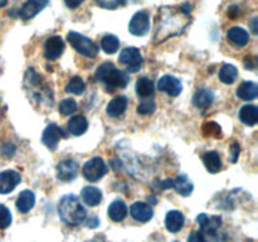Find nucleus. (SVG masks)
Wrapping results in <instances>:
<instances>
[{
	"mask_svg": "<svg viewBox=\"0 0 258 242\" xmlns=\"http://www.w3.org/2000/svg\"><path fill=\"white\" fill-rule=\"evenodd\" d=\"M175 191L178 192L180 196L188 197L190 196L191 192H193L194 186L191 183V180L189 179V176L186 174H180L176 179H174V187Z\"/></svg>",
	"mask_w": 258,
	"mask_h": 242,
	"instance_id": "cd10ccee",
	"label": "nucleus"
},
{
	"mask_svg": "<svg viewBox=\"0 0 258 242\" xmlns=\"http://www.w3.org/2000/svg\"><path fill=\"white\" fill-rule=\"evenodd\" d=\"M130 213L134 219L139 222H148L153 218V208L145 202H135L131 206Z\"/></svg>",
	"mask_w": 258,
	"mask_h": 242,
	"instance_id": "2eb2a0df",
	"label": "nucleus"
},
{
	"mask_svg": "<svg viewBox=\"0 0 258 242\" xmlns=\"http://www.w3.org/2000/svg\"><path fill=\"white\" fill-rule=\"evenodd\" d=\"M204 136H213V138H222V129L214 121H208L203 125Z\"/></svg>",
	"mask_w": 258,
	"mask_h": 242,
	"instance_id": "473e14b6",
	"label": "nucleus"
},
{
	"mask_svg": "<svg viewBox=\"0 0 258 242\" xmlns=\"http://www.w3.org/2000/svg\"><path fill=\"white\" fill-rule=\"evenodd\" d=\"M239 153H241V146L238 143H233L231 145V156H229V160L231 163H236L238 160Z\"/></svg>",
	"mask_w": 258,
	"mask_h": 242,
	"instance_id": "4c0bfd02",
	"label": "nucleus"
},
{
	"mask_svg": "<svg viewBox=\"0 0 258 242\" xmlns=\"http://www.w3.org/2000/svg\"><path fill=\"white\" fill-rule=\"evenodd\" d=\"M108 217L112 219L113 222H121L126 218L127 216V206L121 199H116L108 207Z\"/></svg>",
	"mask_w": 258,
	"mask_h": 242,
	"instance_id": "412c9836",
	"label": "nucleus"
},
{
	"mask_svg": "<svg viewBox=\"0 0 258 242\" xmlns=\"http://www.w3.org/2000/svg\"><path fill=\"white\" fill-rule=\"evenodd\" d=\"M125 2L126 0H96L98 7L108 10H113L116 9V8L121 7V5L125 4Z\"/></svg>",
	"mask_w": 258,
	"mask_h": 242,
	"instance_id": "c9c22d12",
	"label": "nucleus"
},
{
	"mask_svg": "<svg viewBox=\"0 0 258 242\" xmlns=\"http://www.w3.org/2000/svg\"><path fill=\"white\" fill-rule=\"evenodd\" d=\"M120 63H122L126 67V71L128 72H138L143 65V55H141L140 50L135 47L125 48L122 52L120 53L118 57Z\"/></svg>",
	"mask_w": 258,
	"mask_h": 242,
	"instance_id": "423d86ee",
	"label": "nucleus"
},
{
	"mask_svg": "<svg viewBox=\"0 0 258 242\" xmlns=\"http://www.w3.org/2000/svg\"><path fill=\"white\" fill-rule=\"evenodd\" d=\"M149 28H150V19H149V13L148 12H138L134 14V17L131 18L130 24H128V30L133 35L136 37H143L146 33L149 32Z\"/></svg>",
	"mask_w": 258,
	"mask_h": 242,
	"instance_id": "0eeeda50",
	"label": "nucleus"
},
{
	"mask_svg": "<svg viewBox=\"0 0 258 242\" xmlns=\"http://www.w3.org/2000/svg\"><path fill=\"white\" fill-rule=\"evenodd\" d=\"M184 226V216L179 211H169L165 217V227L171 233H176Z\"/></svg>",
	"mask_w": 258,
	"mask_h": 242,
	"instance_id": "6ab92c4d",
	"label": "nucleus"
},
{
	"mask_svg": "<svg viewBox=\"0 0 258 242\" xmlns=\"http://www.w3.org/2000/svg\"><path fill=\"white\" fill-rule=\"evenodd\" d=\"M158 90L171 97H178L183 91V85L180 80L170 75H165L158 81Z\"/></svg>",
	"mask_w": 258,
	"mask_h": 242,
	"instance_id": "6e6552de",
	"label": "nucleus"
},
{
	"mask_svg": "<svg viewBox=\"0 0 258 242\" xmlns=\"http://www.w3.org/2000/svg\"><path fill=\"white\" fill-rule=\"evenodd\" d=\"M98 224H100V219H98L97 217H92V218L87 219V226L91 227V228H95Z\"/></svg>",
	"mask_w": 258,
	"mask_h": 242,
	"instance_id": "a19ab883",
	"label": "nucleus"
},
{
	"mask_svg": "<svg viewBox=\"0 0 258 242\" xmlns=\"http://www.w3.org/2000/svg\"><path fill=\"white\" fill-rule=\"evenodd\" d=\"M238 77V71L233 65H224L219 70V80L226 85H232Z\"/></svg>",
	"mask_w": 258,
	"mask_h": 242,
	"instance_id": "c85d7f7f",
	"label": "nucleus"
},
{
	"mask_svg": "<svg viewBox=\"0 0 258 242\" xmlns=\"http://www.w3.org/2000/svg\"><path fill=\"white\" fill-rule=\"evenodd\" d=\"M96 78L105 85L108 92H113L117 88H125L130 82V76L127 71L118 70L113 63L105 62L96 71Z\"/></svg>",
	"mask_w": 258,
	"mask_h": 242,
	"instance_id": "7ed1b4c3",
	"label": "nucleus"
},
{
	"mask_svg": "<svg viewBox=\"0 0 258 242\" xmlns=\"http://www.w3.org/2000/svg\"><path fill=\"white\" fill-rule=\"evenodd\" d=\"M191 22L190 14H186L180 7L164 5L159 8L154 24V43H163L166 39L178 37L185 32Z\"/></svg>",
	"mask_w": 258,
	"mask_h": 242,
	"instance_id": "f257e3e1",
	"label": "nucleus"
},
{
	"mask_svg": "<svg viewBox=\"0 0 258 242\" xmlns=\"http://www.w3.org/2000/svg\"><path fill=\"white\" fill-rule=\"evenodd\" d=\"M77 102L73 98H64V100L60 101L59 106H58V110H59L60 115L70 116L77 111Z\"/></svg>",
	"mask_w": 258,
	"mask_h": 242,
	"instance_id": "2f4dec72",
	"label": "nucleus"
},
{
	"mask_svg": "<svg viewBox=\"0 0 258 242\" xmlns=\"http://www.w3.org/2000/svg\"><path fill=\"white\" fill-rule=\"evenodd\" d=\"M88 123L87 118L82 115H76L68 121V131H70L72 135L80 136L82 134H85L87 131Z\"/></svg>",
	"mask_w": 258,
	"mask_h": 242,
	"instance_id": "a878e982",
	"label": "nucleus"
},
{
	"mask_svg": "<svg viewBox=\"0 0 258 242\" xmlns=\"http://www.w3.org/2000/svg\"><path fill=\"white\" fill-rule=\"evenodd\" d=\"M188 242H207V237L202 231H193L189 234Z\"/></svg>",
	"mask_w": 258,
	"mask_h": 242,
	"instance_id": "e433bc0d",
	"label": "nucleus"
},
{
	"mask_svg": "<svg viewBox=\"0 0 258 242\" xmlns=\"http://www.w3.org/2000/svg\"><path fill=\"white\" fill-rule=\"evenodd\" d=\"M48 3H49V0H27V3L18 10L17 17L24 20L32 19L47 7Z\"/></svg>",
	"mask_w": 258,
	"mask_h": 242,
	"instance_id": "9d476101",
	"label": "nucleus"
},
{
	"mask_svg": "<svg viewBox=\"0 0 258 242\" xmlns=\"http://www.w3.org/2000/svg\"><path fill=\"white\" fill-rule=\"evenodd\" d=\"M237 96L244 101L254 100L258 95V86L252 81H244L237 88Z\"/></svg>",
	"mask_w": 258,
	"mask_h": 242,
	"instance_id": "393cba45",
	"label": "nucleus"
},
{
	"mask_svg": "<svg viewBox=\"0 0 258 242\" xmlns=\"http://www.w3.org/2000/svg\"><path fill=\"white\" fill-rule=\"evenodd\" d=\"M83 2H85V0H64L66 5H67L70 9H76V8L80 7Z\"/></svg>",
	"mask_w": 258,
	"mask_h": 242,
	"instance_id": "ea45409f",
	"label": "nucleus"
},
{
	"mask_svg": "<svg viewBox=\"0 0 258 242\" xmlns=\"http://www.w3.org/2000/svg\"><path fill=\"white\" fill-rule=\"evenodd\" d=\"M214 101V95L208 88H201L197 91L193 96V105L201 110L211 107V105Z\"/></svg>",
	"mask_w": 258,
	"mask_h": 242,
	"instance_id": "a211bd4d",
	"label": "nucleus"
},
{
	"mask_svg": "<svg viewBox=\"0 0 258 242\" xmlns=\"http://www.w3.org/2000/svg\"><path fill=\"white\" fill-rule=\"evenodd\" d=\"M70 44L77 50L80 54L85 55V57L93 58L97 55L98 47L93 40H91L90 38L85 37V35L80 34L77 32H70L67 37Z\"/></svg>",
	"mask_w": 258,
	"mask_h": 242,
	"instance_id": "20e7f679",
	"label": "nucleus"
},
{
	"mask_svg": "<svg viewBox=\"0 0 258 242\" xmlns=\"http://www.w3.org/2000/svg\"><path fill=\"white\" fill-rule=\"evenodd\" d=\"M127 97L126 96H116L110 101L106 107V112L111 117H120L127 108Z\"/></svg>",
	"mask_w": 258,
	"mask_h": 242,
	"instance_id": "f3484780",
	"label": "nucleus"
},
{
	"mask_svg": "<svg viewBox=\"0 0 258 242\" xmlns=\"http://www.w3.org/2000/svg\"><path fill=\"white\" fill-rule=\"evenodd\" d=\"M203 164L206 166L207 170L212 174L219 173L222 169V159L221 155H219L217 151L212 150V151H207L206 154L203 155Z\"/></svg>",
	"mask_w": 258,
	"mask_h": 242,
	"instance_id": "aec40b11",
	"label": "nucleus"
},
{
	"mask_svg": "<svg viewBox=\"0 0 258 242\" xmlns=\"http://www.w3.org/2000/svg\"><path fill=\"white\" fill-rule=\"evenodd\" d=\"M10 223H12V213L4 204H0V229L8 228Z\"/></svg>",
	"mask_w": 258,
	"mask_h": 242,
	"instance_id": "72a5a7b5",
	"label": "nucleus"
},
{
	"mask_svg": "<svg viewBox=\"0 0 258 242\" xmlns=\"http://www.w3.org/2000/svg\"><path fill=\"white\" fill-rule=\"evenodd\" d=\"M64 50V40L59 35H54L45 40L44 43V57L48 60H54L62 55Z\"/></svg>",
	"mask_w": 258,
	"mask_h": 242,
	"instance_id": "f8f14e48",
	"label": "nucleus"
},
{
	"mask_svg": "<svg viewBox=\"0 0 258 242\" xmlns=\"http://www.w3.org/2000/svg\"><path fill=\"white\" fill-rule=\"evenodd\" d=\"M227 38L236 47H244L249 42V34L246 29L241 27H233L227 32Z\"/></svg>",
	"mask_w": 258,
	"mask_h": 242,
	"instance_id": "dca6fc26",
	"label": "nucleus"
},
{
	"mask_svg": "<svg viewBox=\"0 0 258 242\" xmlns=\"http://www.w3.org/2000/svg\"><path fill=\"white\" fill-rule=\"evenodd\" d=\"M22 180V176L17 170H4L0 173V194H8L17 188Z\"/></svg>",
	"mask_w": 258,
	"mask_h": 242,
	"instance_id": "9b49d317",
	"label": "nucleus"
},
{
	"mask_svg": "<svg viewBox=\"0 0 258 242\" xmlns=\"http://www.w3.org/2000/svg\"><path fill=\"white\" fill-rule=\"evenodd\" d=\"M62 138H67V134L63 131L62 128H59L55 124H49L47 128L44 129L42 135V141L47 148L49 149H55L57 148L58 143L60 141Z\"/></svg>",
	"mask_w": 258,
	"mask_h": 242,
	"instance_id": "1a4fd4ad",
	"label": "nucleus"
},
{
	"mask_svg": "<svg viewBox=\"0 0 258 242\" xmlns=\"http://www.w3.org/2000/svg\"><path fill=\"white\" fill-rule=\"evenodd\" d=\"M256 22H257V19H256V18H254V19H253V32H254V33H257V27H256Z\"/></svg>",
	"mask_w": 258,
	"mask_h": 242,
	"instance_id": "c03bdc74",
	"label": "nucleus"
},
{
	"mask_svg": "<svg viewBox=\"0 0 258 242\" xmlns=\"http://www.w3.org/2000/svg\"><path fill=\"white\" fill-rule=\"evenodd\" d=\"M179 7H180L181 10H183V12H185L186 14H190V12H191V5L189 4V3H183V4L179 5Z\"/></svg>",
	"mask_w": 258,
	"mask_h": 242,
	"instance_id": "79ce46f5",
	"label": "nucleus"
},
{
	"mask_svg": "<svg viewBox=\"0 0 258 242\" xmlns=\"http://www.w3.org/2000/svg\"><path fill=\"white\" fill-rule=\"evenodd\" d=\"M8 4V0H0V8L5 7Z\"/></svg>",
	"mask_w": 258,
	"mask_h": 242,
	"instance_id": "37998d69",
	"label": "nucleus"
},
{
	"mask_svg": "<svg viewBox=\"0 0 258 242\" xmlns=\"http://www.w3.org/2000/svg\"><path fill=\"white\" fill-rule=\"evenodd\" d=\"M158 187H160L161 189L173 188V187H174V179L173 178H168V179H165V180L159 182Z\"/></svg>",
	"mask_w": 258,
	"mask_h": 242,
	"instance_id": "58836bf2",
	"label": "nucleus"
},
{
	"mask_svg": "<svg viewBox=\"0 0 258 242\" xmlns=\"http://www.w3.org/2000/svg\"><path fill=\"white\" fill-rule=\"evenodd\" d=\"M86 90V83L85 81L81 77H73L72 80L68 82V85L66 86V91L70 93H73V95H82Z\"/></svg>",
	"mask_w": 258,
	"mask_h": 242,
	"instance_id": "7c9ffc66",
	"label": "nucleus"
},
{
	"mask_svg": "<svg viewBox=\"0 0 258 242\" xmlns=\"http://www.w3.org/2000/svg\"><path fill=\"white\" fill-rule=\"evenodd\" d=\"M135 91L140 98H150L155 92V85L150 78L141 77L136 81Z\"/></svg>",
	"mask_w": 258,
	"mask_h": 242,
	"instance_id": "4be33fe9",
	"label": "nucleus"
},
{
	"mask_svg": "<svg viewBox=\"0 0 258 242\" xmlns=\"http://www.w3.org/2000/svg\"><path fill=\"white\" fill-rule=\"evenodd\" d=\"M239 118L244 125L253 126L258 121V108L254 105H244L239 110Z\"/></svg>",
	"mask_w": 258,
	"mask_h": 242,
	"instance_id": "bb28decb",
	"label": "nucleus"
},
{
	"mask_svg": "<svg viewBox=\"0 0 258 242\" xmlns=\"http://www.w3.org/2000/svg\"><path fill=\"white\" fill-rule=\"evenodd\" d=\"M35 196L32 191L25 189L19 194L17 199V208L20 213H28L34 207Z\"/></svg>",
	"mask_w": 258,
	"mask_h": 242,
	"instance_id": "b1692460",
	"label": "nucleus"
},
{
	"mask_svg": "<svg viewBox=\"0 0 258 242\" xmlns=\"http://www.w3.org/2000/svg\"><path fill=\"white\" fill-rule=\"evenodd\" d=\"M83 176L87 179L88 182H97L107 173V165H106L105 160L100 156H95V158L90 159L86 161L83 165Z\"/></svg>",
	"mask_w": 258,
	"mask_h": 242,
	"instance_id": "39448f33",
	"label": "nucleus"
},
{
	"mask_svg": "<svg viewBox=\"0 0 258 242\" xmlns=\"http://www.w3.org/2000/svg\"><path fill=\"white\" fill-rule=\"evenodd\" d=\"M155 108H156L155 102H154L153 100H149L148 98V100L143 101V102L138 106L136 111H138L140 115H151V113H154Z\"/></svg>",
	"mask_w": 258,
	"mask_h": 242,
	"instance_id": "f704fd0d",
	"label": "nucleus"
},
{
	"mask_svg": "<svg viewBox=\"0 0 258 242\" xmlns=\"http://www.w3.org/2000/svg\"><path fill=\"white\" fill-rule=\"evenodd\" d=\"M118 47H120V40H118V38L116 35L106 34L101 39V48L107 54H113V53L117 52Z\"/></svg>",
	"mask_w": 258,
	"mask_h": 242,
	"instance_id": "c756f323",
	"label": "nucleus"
},
{
	"mask_svg": "<svg viewBox=\"0 0 258 242\" xmlns=\"http://www.w3.org/2000/svg\"><path fill=\"white\" fill-rule=\"evenodd\" d=\"M58 214H59L60 219L70 226H78L85 222L86 217H87L85 207L82 206L78 197L75 194H67L60 198L59 203H58Z\"/></svg>",
	"mask_w": 258,
	"mask_h": 242,
	"instance_id": "f03ea898",
	"label": "nucleus"
},
{
	"mask_svg": "<svg viewBox=\"0 0 258 242\" xmlns=\"http://www.w3.org/2000/svg\"><path fill=\"white\" fill-rule=\"evenodd\" d=\"M81 196H82L83 202L90 207L98 206L101 203V201H102V192L92 186L85 187L82 189V192H81Z\"/></svg>",
	"mask_w": 258,
	"mask_h": 242,
	"instance_id": "5701e85b",
	"label": "nucleus"
},
{
	"mask_svg": "<svg viewBox=\"0 0 258 242\" xmlns=\"http://www.w3.org/2000/svg\"><path fill=\"white\" fill-rule=\"evenodd\" d=\"M78 164L72 159L59 161L57 165V178L63 182H71L77 176Z\"/></svg>",
	"mask_w": 258,
	"mask_h": 242,
	"instance_id": "ddd939ff",
	"label": "nucleus"
},
{
	"mask_svg": "<svg viewBox=\"0 0 258 242\" xmlns=\"http://www.w3.org/2000/svg\"><path fill=\"white\" fill-rule=\"evenodd\" d=\"M197 222L199 223L201 226V231L203 232L204 236H213L216 233L217 228L222 224V218L218 216H214V217H208L207 214L202 213L197 217Z\"/></svg>",
	"mask_w": 258,
	"mask_h": 242,
	"instance_id": "4468645a",
	"label": "nucleus"
}]
</instances>
